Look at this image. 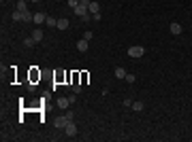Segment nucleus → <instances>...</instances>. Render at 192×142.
Listing matches in <instances>:
<instances>
[{
    "mask_svg": "<svg viewBox=\"0 0 192 142\" xmlns=\"http://www.w3.org/2000/svg\"><path fill=\"white\" fill-rule=\"evenodd\" d=\"M45 24H47L49 28H58V19H56V17H47V21H45Z\"/></svg>",
    "mask_w": 192,
    "mask_h": 142,
    "instance_id": "obj_15",
    "label": "nucleus"
},
{
    "mask_svg": "<svg viewBox=\"0 0 192 142\" xmlns=\"http://www.w3.org/2000/svg\"><path fill=\"white\" fill-rule=\"evenodd\" d=\"M124 106H126V108H132V100H124Z\"/></svg>",
    "mask_w": 192,
    "mask_h": 142,
    "instance_id": "obj_23",
    "label": "nucleus"
},
{
    "mask_svg": "<svg viewBox=\"0 0 192 142\" xmlns=\"http://www.w3.org/2000/svg\"><path fill=\"white\" fill-rule=\"evenodd\" d=\"M115 76L118 79H126V70L124 68H115Z\"/></svg>",
    "mask_w": 192,
    "mask_h": 142,
    "instance_id": "obj_16",
    "label": "nucleus"
},
{
    "mask_svg": "<svg viewBox=\"0 0 192 142\" xmlns=\"http://www.w3.org/2000/svg\"><path fill=\"white\" fill-rule=\"evenodd\" d=\"M88 45H90V40L81 38V40L77 43V51H81V53H83V51H88Z\"/></svg>",
    "mask_w": 192,
    "mask_h": 142,
    "instance_id": "obj_8",
    "label": "nucleus"
},
{
    "mask_svg": "<svg viewBox=\"0 0 192 142\" xmlns=\"http://www.w3.org/2000/svg\"><path fill=\"white\" fill-rule=\"evenodd\" d=\"M68 121H71V119L66 117V115H62V117H56V127H58V130H64Z\"/></svg>",
    "mask_w": 192,
    "mask_h": 142,
    "instance_id": "obj_3",
    "label": "nucleus"
},
{
    "mask_svg": "<svg viewBox=\"0 0 192 142\" xmlns=\"http://www.w3.org/2000/svg\"><path fill=\"white\" fill-rule=\"evenodd\" d=\"M92 36H94L92 32H83V38H85V40H92Z\"/></svg>",
    "mask_w": 192,
    "mask_h": 142,
    "instance_id": "obj_22",
    "label": "nucleus"
},
{
    "mask_svg": "<svg viewBox=\"0 0 192 142\" xmlns=\"http://www.w3.org/2000/svg\"><path fill=\"white\" fill-rule=\"evenodd\" d=\"M43 36H45V34H43V30H41V28H36L34 32H32V38H34L36 43H41V40H43Z\"/></svg>",
    "mask_w": 192,
    "mask_h": 142,
    "instance_id": "obj_9",
    "label": "nucleus"
},
{
    "mask_svg": "<svg viewBox=\"0 0 192 142\" xmlns=\"http://www.w3.org/2000/svg\"><path fill=\"white\" fill-rule=\"evenodd\" d=\"M73 91L79 94V91H81V83H73Z\"/></svg>",
    "mask_w": 192,
    "mask_h": 142,
    "instance_id": "obj_19",
    "label": "nucleus"
},
{
    "mask_svg": "<svg viewBox=\"0 0 192 142\" xmlns=\"http://www.w3.org/2000/svg\"><path fill=\"white\" fill-rule=\"evenodd\" d=\"M73 13H75L77 17H81L83 21H88V19H90V13H88V7H85V4H81V2H79V7H75V9H73Z\"/></svg>",
    "mask_w": 192,
    "mask_h": 142,
    "instance_id": "obj_1",
    "label": "nucleus"
},
{
    "mask_svg": "<svg viewBox=\"0 0 192 142\" xmlns=\"http://www.w3.org/2000/svg\"><path fill=\"white\" fill-rule=\"evenodd\" d=\"M66 28H68V19L60 17V19H58V30H66Z\"/></svg>",
    "mask_w": 192,
    "mask_h": 142,
    "instance_id": "obj_13",
    "label": "nucleus"
},
{
    "mask_svg": "<svg viewBox=\"0 0 192 142\" xmlns=\"http://www.w3.org/2000/svg\"><path fill=\"white\" fill-rule=\"evenodd\" d=\"M181 32H184V30H181V25L177 24V21H173V24H171V34H175V36H179Z\"/></svg>",
    "mask_w": 192,
    "mask_h": 142,
    "instance_id": "obj_7",
    "label": "nucleus"
},
{
    "mask_svg": "<svg viewBox=\"0 0 192 142\" xmlns=\"http://www.w3.org/2000/svg\"><path fill=\"white\" fill-rule=\"evenodd\" d=\"M17 11H28V7H26V0H19V2H17Z\"/></svg>",
    "mask_w": 192,
    "mask_h": 142,
    "instance_id": "obj_17",
    "label": "nucleus"
},
{
    "mask_svg": "<svg viewBox=\"0 0 192 142\" xmlns=\"http://www.w3.org/2000/svg\"><path fill=\"white\" fill-rule=\"evenodd\" d=\"M126 81H128V83H134V81H137V76H134V74H126Z\"/></svg>",
    "mask_w": 192,
    "mask_h": 142,
    "instance_id": "obj_20",
    "label": "nucleus"
},
{
    "mask_svg": "<svg viewBox=\"0 0 192 142\" xmlns=\"http://www.w3.org/2000/svg\"><path fill=\"white\" fill-rule=\"evenodd\" d=\"M22 21H34V15L30 11H22Z\"/></svg>",
    "mask_w": 192,
    "mask_h": 142,
    "instance_id": "obj_10",
    "label": "nucleus"
},
{
    "mask_svg": "<svg viewBox=\"0 0 192 142\" xmlns=\"http://www.w3.org/2000/svg\"><path fill=\"white\" fill-rule=\"evenodd\" d=\"M32 2H41V0H32Z\"/></svg>",
    "mask_w": 192,
    "mask_h": 142,
    "instance_id": "obj_24",
    "label": "nucleus"
},
{
    "mask_svg": "<svg viewBox=\"0 0 192 142\" xmlns=\"http://www.w3.org/2000/svg\"><path fill=\"white\" fill-rule=\"evenodd\" d=\"M11 17L15 19V21H22V11H15V13L11 15Z\"/></svg>",
    "mask_w": 192,
    "mask_h": 142,
    "instance_id": "obj_18",
    "label": "nucleus"
},
{
    "mask_svg": "<svg viewBox=\"0 0 192 142\" xmlns=\"http://www.w3.org/2000/svg\"><path fill=\"white\" fill-rule=\"evenodd\" d=\"M34 45H36V40L32 38V36H30V38H24V47H26V49H32Z\"/></svg>",
    "mask_w": 192,
    "mask_h": 142,
    "instance_id": "obj_12",
    "label": "nucleus"
},
{
    "mask_svg": "<svg viewBox=\"0 0 192 142\" xmlns=\"http://www.w3.org/2000/svg\"><path fill=\"white\" fill-rule=\"evenodd\" d=\"M64 134H66V136H77V125H75L73 121H68L66 127H64Z\"/></svg>",
    "mask_w": 192,
    "mask_h": 142,
    "instance_id": "obj_4",
    "label": "nucleus"
},
{
    "mask_svg": "<svg viewBox=\"0 0 192 142\" xmlns=\"http://www.w3.org/2000/svg\"><path fill=\"white\" fill-rule=\"evenodd\" d=\"M45 21H47V15H45V13H34V24L36 25L45 24Z\"/></svg>",
    "mask_w": 192,
    "mask_h": 142,
    "instance_id": "obj_6",
    "label": "nucleus"
},
{
    "mask_svg": "<svg viewBox=\"0 0 192 142\" xmlns=\"http://www.w3.org/2000/svg\"><path fill=\"white\" fill-rule=\"evenodd\" d=\"M88 13H90V15H98V13H100V4H98L96 0H92L90 7H88Z\"/></svg>",
    "mask_w": 192,
    "mask_h": 142,
    "instance_id": "obj_5",
    "label": "nucleus"
},
{
    "mask_svg": "<svg viewBox=\"0 0 192 142\" xmlns=\"http://www.w3.org/2000/svg\"><path fill=\"white\" fill-rule=\"evenodd\" d=\"M143 108H145V104H143V102H132V110H137V112H141Z\"/></svg>",
    "mask_w": 192,
    "mask_h": 142,
    "instance_id": "obj_14",
    "label": "nucleus"
},
{
    "mask_svg": "<svg viewBox=\"0 0 192 142\" xmlns=\"http://www.w3.org/2000/svg\"><path fill=\"white\" fill-rule=\"evenodd\" d=\"M68 7L75 9V7H79V0H68Z\"/></svg>",
    "mask_w": 192,
    "mask_h": 142,
    "instance_id": "obj_21",
    "label": "nucleus"
},
{
    "mask_svg": "<svg viewBox=\"0 0 192 142\" xmlns=\"http://www.w3.org/2000/svg\"><path fill=\"white\" fill-rule=\"evenodd\" d=\"M68 104H71V100H68V98H58V106H60V108H64V110H66V108H68Z\"/></svg>",
    "mask_w": 192,
    "mask_h": 142,
    "instance_id": "obj_11",
    "label": "nucleus"
},
{
    "mask_svg": "<svg viewBox=\"0 0 192 142\" xmlns=\"http://www.w3.org/2000/svg\"><path fill=\"white\" fill-rule=\"evenodd\" d=\"M143 53H145V49L139 47V45H132V47L128 49V55H130V57H143Z\"/></svg>",
    "mask_w": 192,
    "mask_h": 142,
    "instance_id": "obj_2",
    "label": "nucleus"
}]
</instances>
